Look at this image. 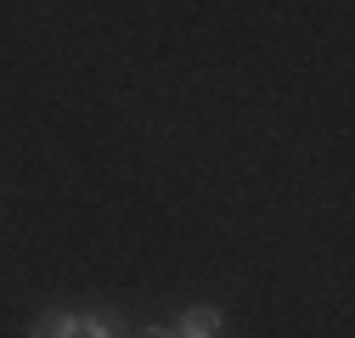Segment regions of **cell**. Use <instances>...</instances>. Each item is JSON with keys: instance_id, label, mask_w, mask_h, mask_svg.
<instances>
[{"instance_id": "6da1fadb", "label": "cell", "mask_w": 355, "mask_h": 338, "mask_svg": "<svg viewBox=\"0 0 355 338\" xmlns=\"http://www.w3.org/2000/svg\"><path fill=\"white\" fill-rule=\"evenodd\" d=\"M175 338H226V310L220 305H187L175 321Z\"/></svg>"}, {"instance_id": "7a4b0ae2", "label": "cell", "mask_w": 355, "mask_h": 338, "mask_svg": "<svg viewBox=\"0 0 355 338\" xmlns=\"http://www.w3.org/2000/svg\"><path fill=\"white\" fill-rule=\"evenodd\" d=\"M28 338H85V316L79 310H40L28 321Z\"/></svg>"}, {"instance_id": "3957f363", "label": "cell", "mask_w": 355, "mask_h": 338, "mask_svg": "<svg viewBox=\"0 0 355 338\" xmlns=\"http://www.w3.org/2000/svg\"><path fill=\"white\" fill-rule=\"evenodd\" d=\"M124 338H175V327H141V332H124Z\"/></svg>"}]
</instances>
